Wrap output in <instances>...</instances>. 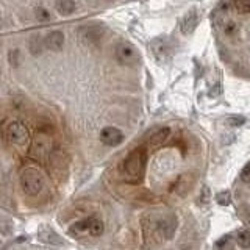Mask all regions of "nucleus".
Listing matches in <instances>:
<instances>
[{"instance_id":"a211bd4d","label":"nucleus","mask_w":250,"mask_h":250,"mask_svg":"<svg viewBox=\"0 0 250 250\" xmlns=\"http://www.w3.org/2000/svg\"><path fill=\"white\" fill-rule=\"evenodd\" d=\"M229 125H231V127H241L242 124L246 122V119L242 116H231V117H229Z\"/></svg>"},{"instance_id":"9d476101","label":"nucleus","mask_w":250,"mask_h":250,"mask_svg":"<svg viewBox=\"0 0 250 250\" xmlns=\"http://www.w3.org/2000/svg\"><path fill=\"white\" fill-rule=\"evenodd\" d=\"M28 47H30L31 55H35V57H36V55H41L42 50H44V47H45V38L39 36V35H33L30 38Z\"/></svg>"},{"instance_id":"f257e3e1","label":"nucleus","mask_w":250,"mask_h":250,"mask_svg":"<svg viewBox=\"0 0 250 250\" xmlns=\"http://www.w3.org/2000/svg\"><path fill=\"white\" fill-rule=\"evenodd\" d=\"M146 163H147L146 148L144 147L135 148L122 163V167H121L122 175L127 180H130V182H139V180H143Z\"/></svg>"},{"instance_id":"ddd939ff","label":"nucleus","mask_w":250,"mask_h":250,"mask_svg":"<svg viewBox=\"0 0 250 250\" xmlns=\"http://www.w3.org/2000/svg\"><path fill=\"white\" fill-rule=\"evenodd\" d=\"M82 35H83V38L89 39V41H92V39H99L102 36V28L100 27H96V25L84 27L82 30Z\"/></svg>"},{"instance_id":"6e6552de","label":"nucleus","mask_w":250,"mask_h":250,"mask_svg":"<svg viewBox=\"0 0 250 250\" xmlns=\"http://www.w3.org/2000/svg\"><path fill=\"white\" fill-rule=\"evenodd\" d=\"M197 23H199V14L192 10V11H189L182 19V23H180V30H182L183 35H191L192 31L195 30V27H197Z\"/></svg>"},{"instance_id":"f03ea898","label":"nucleus","mask_w":250,"mask_h":250,"mask_svg":"<svg viewBox=\"0 0 250 250\" xmlns=\"http://www.w3.org/2000/svg\"><path fill=\"white\" fill-rule=\"evenodd\" d=\"M21 186L27 195L35 197L44 188V177L35 167H25L21 172Z\"/></svg>"},{"instance_id":"412c9836","label":"nucleus","mask_w":250,"mask_h":250,"mask_svg":"<svg viewBox=\"0 0 250 250\" xmlns=\"http://www.w3.org/2000/svg\"><path fill=\"white\" fill-rule=\"evenodd\" d=\"M236 31H238V27H236V23H234V22H229L225 25V33L229 35V36H233L234 33H236Z\"/></svg>"},{"instance_id":"f8f14e48","label":"nucleus","mask_w":250,"mask_h":250,"mask_svg":"<svg viewBox=\"0 0 250 250\" xmlns=\"http://www.w3.org/2000/svg\"><path fill=\"white\" fill-rule=\"evenodd\" d=\"M57 11L62 16H69L75 11V2L74 0H57Z\"/></svg>"},{"instance_id":"9b49d317","label":"nucleus","mask_w":250,"mask_h":250,"mask_svg":"<svg viewBox=\"0 0 250 250\" xmlns=\"http://www.w3.org/2000/svg\"><path fill=\"white\" fill-rule=\"evenodd\" d=\"M104 230L105 225L99 217H88V231L92 236H100V234H104Z\"/></svg>"},{"instance_id":"0eeeda50","label":"nucleus","mask_w":250,"mask_h":250,"mask_svg":"<svg viewBox=\"0 0 250 250\" xmlns=\"http://www.w3.org/2000/svg\"><path fill=\"white\" fill-rule=\"evenodd\" d=\"M64 45V35L60 30H53L45 36V47L53 52H58Z\"/></svg>"},{"instance_id":"f3484780","label":"nucleus","mask_w":250,"mask_h":250,"mask_svg":"<svg viewBox=\"0 0 250 250\" xmlns=\"http://www.w3.org/2000/svg\"><path fill=\"white\" fill-rule=\"evenodd\" d=\"M234 8L241 14L250 13V0H234Z\"/></svg>"},{"instance_id":"4468645a","label":"nucleus","mask_w":250,"mask_h":250,"mask_svg":"<svg viewBox=\"0 0 250 250\" xmlns=\"http://www.w3.org/2000/svg\"><path fill=\"white\" fill-rule=\"evenodd\" d=\"M236 242L241 249H250V230H242L236 234Z\"/></svg>"},{"instance_id":"7ed1b4c3","label":"nucleus","mask_w":250,"mask_h":250,"mask_svg":"<svg viewBox=\"0 0 250 250\" xmlns=\"http://www.w3.org/2000/svg\"><path fill=\"white\" fill-rule=\"evenodd\" d=\"M5 136L11 144H16V146H25L30 138L27 127L19 121L8 124V127L5 130Z\"/></svg>"},{"instance_id":"423d86ee","label":"nucleus","mask_w":250,"mask_h":250,"mask_svg":"<svg viewBox=\"0 0 250 250\" xmlns=\"http://www.w3.org/2000/svg\"><path fill=\"white\" fill-rule=\"evenodd\" d=\"M100 141L108 147H116L122 144L124 133L116 127H105L100 131Z\"/></svg>"},{"instance_id":"dca6fc26","label":"nucleus","mask_w":250,"mask_h":250,"mask_svg":"<svg viewBox=\"0 0 250 250\" xmlns=\"http://www.w3.org/2000/svg\"><path fill=\"white\" fill-rule=\"evenodd\" d=\"M216 202L222 207H229L231 203V194L230 191H221L216 194Z\"/></svg>"},{"instance_id":"39448f33","label":"nucleus","mask_w":250,"mask_h":250,"mask_svg":"<svg viewBox=\"0 0 250 250\" xmlns=\"http://www.w3.org/2000/svg\"><path fill=\"white\" fill-rule=\"evenodd\" d=\"M116 57L119 60V62H122L125 66H131L139 62V53L136 47L128 42H121L116 47Z\"/></svg>"},{"instance_id":"aec40b11","label":"nucleus","mask_w":250,"mask_h":250,"mask_svg":"<svg viewBox=\"0 0 250 250\" xmlns=\"http://www.w3.org/2000/svg\"><path fill=\"white\" fill-rule=\"evenodd\" d=\"M36 18L39 21H49L50 19V13L47 11V10H44V8H38V10H36Z\"/></svg>"},{"instance_id":"2eb2a0df","label":"nucleus","mask_w":250,"mask_h":250,"mask_svg":"<svg viewBox=\"0 0 250 250\" xmlns=\"http://www.w3.org/2000/svg\"><path fill=\"white\" fill-rule=\"evenodd\" d=\"M217 250H233V236L231 234H225L216 242Z\"/></svg>"},{"instance_id":"1a4fd4ad","label":"nucleus","mask_w":250,"mask_h":250,"mask_svg":"<svg viewBox=\"0 0 250 250\" xmlns=\"http://www.w3.org/2000/svg\"><path fill=\"white\" fill-rule=\"evenodd\" d=\"M169 133H170V128H167V127L156 128L155 131H152V133H150V136H148V143L153 144V146L161 144V143H164V141L167 139Z\"/></svg>"},{"instance_id":"20e7f679","label":"nucleus","mask_w":250,"mask_h":250,"mask_svg":"<svg viewBox=\"0 0 250 250\" xmlns=\"http://www.w3.org/2000/svg\"><path fill=\"white\" fill-rule=\"evenodd\" d=\"M150 52L160 64H166L172 58V45L166 38H155L150 42Z\"/></svg>"},{"instance_id":"6ab92c4d","label":"nucleus","mask_w":250,"mask_h":250,"mask_svg":"<svg viewBox=\"0 0 250 250\" xmlns=\"http://www.w3.org/2000/svg\"><path fill=\"white\" fill-rule=\"evenodd\" d=\"M241 180L244 183H250V163L246 164L244 169L241 170Z\"/></svg>"}]
</instances>
